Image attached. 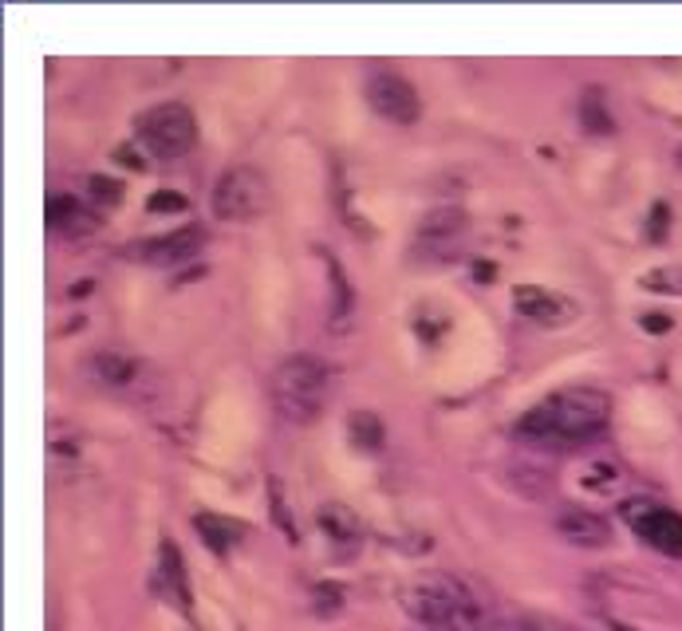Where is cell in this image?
I'll return each mask as SVG.
<instances>
[{"label": "cell", "mask_w": 682, "mask_h": 631, "mask_svg": "<svg viewBox=\"0 0 682 631\" xmlns=\"http://www.w3.org/2000/svg\"><path fill=\"white\" fill-rule=\"evenodd\" d=\"M643 328H648V332H671V316L651 312V316H643Z\"/></svg>", "instance_id": "cell-28"}, {"label": "cell", "mask_w": 682, "mask_h": 631, "mask_svg": "<svg viewBox=\"0 0 682 631\" xmlns=\"http://www.w3.org/2000/svg\"><path fill=\"white\" fill-rule=\"evenodd\" d=\"M316 521H320V529L332 536V541H336V545H355V541H359V536H363L359 517H355V513L347 510V505H339V502L320 505Z\"/></svg>", "instance_id": "cell-16"}, {"label": "cell", "mask_w": 682, "mask_h": 631, "mask_svg": "<svg viewBox=\"0 0 682 631\" xmlns=\"http://www.w3.org/2000/svg\"><path fill=\"white\" fill-rule=\"evenodd\" d=\"M206 245V229L201 225H181V229H170V234L147 237V241L135 245V260H147V265H181L201 253Z\"/></svg>", "instance_id": "cell-8"}, {"label": "cell", "mask_w": 682, "mask_h": 631, "mask_svg": "<svg viewBox=\"0 0 682 631\" xmlns=\"http://www.w3.org/2000/svg\"><path fill=\"white\" fill-rule=\"evenodd\" d=\"M139 142L155 158H181L198 142V119L186 103H158L135 119Z\"/></svg>", "instance_id": "cell-4"}, {"label": "cell", "mask_w": 682, "mask_h": 631, "mask_svg": "<svg viewBox=\"0 0 682 631\" xmlns=\"http://www.w3.org/2000/svg\"><path fill=\"white\" fill-rule=\"evenodd\" d=\"M620 466H612V462H587L584 470H580V485L592 493H615V485H620Z\"/></svg>", "instance_id": "cell-20"}, {"label": "cell", "mask_w": 682, "mask_h": 631, "mask_svg": "<svg viewBox=\"0 0 682 631\" xmlns=\"http://www.w3.org/2000/svg\"><path fill=\"white\" fill-rule=\"evenodd\" d=\"M324 265H328V280H332V308H328V316H332V324H344L347 316H352L355 293H352V285H347L344 265H339L336 257H324Z\"/></svg>", "instance_id": "cell-19"}, {"label": "cell", "mask_w": 682, "mask_h": 631, "mask_svg": "<svg viewBox=\"0 0 682 631\" xmlns=\"http://www.w3.org/2000/svg\"><path fill=\"white\" fill-rule=\"evenodd\" d=\"M666 221H671V214H666V206H655V209H651V229H648V237H651V241H663V237H666Z\"/></svg>", "instance_id": "cell-26"}, {"label": "cell", "mask_w": 682, "mask_h": 631, "mask_svg": "<svg viewBox=\"0 0 682 631\" xmlns=\"http://www.w3.org/2000/svg\"><path fill=\"white\" fill-rule=\"evenodd\" d=\"M48 225H52V234H60V237H91L99 221L87 214L71 194H52V198H48Z\"/></svg>", "instance_id": "cell-12"}, {"label": "cell", "mask_w": 682, "mask_h": 631, "mask_svg": "<svg viewBox=\"0 0 682 631\" xmlns=\"http://www.w3.org/2000/svg\"><path fill=\"white\" fill-rule=\"evenodd\" d=\"M612 418V398L596 387H569L536 403L517 423L525 442H587L596 438Z\"/></svg>", "instance_id": "cell-1"}, {"label": "cell", "mask_w": 682, "mask_h": 631, "mask_svg": "<svg viewBox=\"0 0 682 631\" xmlns=\"http://www.w3.org/2000/svg\"><path fill=\"white\" fill-rule=\"evenodd\" d=\"M466 209L458 206H442V209H431V214L418 221V241L431 245V249H446L454 237L466 234Z\"/></svg>", "instance_id": "cell-13"}, {"label": "cell", "mask_w": 682, "mask_h": 631, "mask_svg": "<svg viewBox=\"0 0 682 631\" xmlns=\"http://www.w3.org/2000/svg\"><path fill=\"white\" fill-rule=\"evenodd\" d=\"M87 372H91V379L96 383L119 391V387H130V383H135V375H139V359L127 352H111V347H103V352L91 355Z\"/></svg>", "instance_id": "cell-14"}, {"label": "cell", "mask_w": 682, "mask_h": 631, "mask_svg": "<svg viewBox=\"0 0 682 631\" xmlns=\"http://www.w3.org/2000/svg\"><path fill=\"white\" fill-rule=\"evenodd\" d=\"M505 631H576V628L556 623V620H544V615H521V620H513Z\"/></svg>", "instance_id": "cell-24"}, {"label": "cell", "mask_w": 682, "mask_h": 631, "mask_svg": "<svg viewBox=\"0 0 682 631\" xmlns=\"http://www.w3.org/2000/svg\"><path fill=\"white\" fill-rule=\"evenodd\" d=\"M580 127L587 135H615V119H612V107H607L604 91L600 87H584V96H580Z\"/></svg>", "instance_id": "cell-17"}, {"label": "cell", "mask_w": 682, "mask_h": 631, "mask_svg": "<svg viewBox=\"0 0 682 631\" xmlns=\"http://www.w3.org/2000/svg\"><path fill=\"white\" fill-rule=\"evenodd\" d=\"M115 158H122V162H127L130 170H147V158L135 155V147H119V150H115Z\"/></svg>", "instance_id": "cell-27"}, {"label": "cell", "mask_w": 682, "mask_h": 631, "mask_svg": "<svg viewBox=\"0 0 682 631\" xmlns=\"http://www.w3.org/2000/svg\"><path fill=\"white\" fill-rule=\"evenodd\" d=\"M648 293H666V296H682V265H666V268H651L640 280Z\"/></svg>", "instance_id": "cell-21"}, {"label": "cell", "mask_w": 682, "mask_h": 631, "mask_svg": "<svg viewBox=\"0 0 682 631\" xmlns=\"http://www.w3.org/2000/svg\"><path fill=\"white\" fill-rule=\"evenodd\" d=\"M178 209H186V198L174 190H158L155 198H150V214H178Z\"/></svg>", "instance_id": "cell-25"}, {"label": "cell", "mask_w": 682, "mask_h": 631, "mask_svg": "<svg viewBox=\"0 0 682 631\" xmlns=\"http://www.w3.org/2000/svg\"><path fill=\"white\" fill-rule=\"evenodd\" d=\"M556 533H561L569 545H580V549H604L607 541H612V525L587 510H561Z\"/></svg>", "instance_id": "cell-10"}, {"label": "cell", "mask_w": 682, "mask_h": 631, "mask_svg": "<svg viewBox=\"0 0 682 631\" xmlns=\"http://www.w3.org/2000/svg\"><path fill=\"white\" fill-rule=\"evenodd\" d=\"M332 395V372L316 355H288L273 372V403L296 426H308L324 415Z\"/></svg>", "instance_id": "cell-3"}, {"label": "cell", "mask_w": 682, "mask_h": 631, "mask_svg": "<svg viewBox=\"0 0 682 631\" xmlns=\"http://www.w3.org/2000/svg\"><path fill=\"white\" fill-rule=\"evenodd\" d=\"M158 580H162L166 600L190 615V580H186V561L174 541H162V549H158Z\"/></svg>", "instance_id": "cell-11"}, {"label": "cell", "mask_w": 682, "mask_h": 631, "mask_svg": "<svg viewBox=\"0 0 682 631\" xmlns=\"http://www.w3.org/2000/svg\"><path fill=\"white\" fill-rule=\"evenodd\" d=\"M513 308H517L525 321L541 324V328H561V324H569L572 316H576L572 300H564L561 293H553V288H541V285L513 288Z\"/></svg>", "instance_id": "cell-9"}, {"label": "cell", "mask_w": 682, "mask_h": 631, "mask_svg": "<svg viewBox=\"0 0 682 631\" xmlns=\"http://www.w3.org/2000/svg\"><path fill=\"white\" fill-rule=\"evenodd\" d=\"M87 190H91V198H96L99 206H119L122 201V183H115L107 174H91V178H87Z\"/></svg>", "instance_id": "cell-23"}, {"label": "cell", "mask_w": 682, "mask_h": 631, "mask_svg": "<svg viewBox=\"0 0 682 631\" xmlns=\"http://www.w3.org/2000/svg\"><path fill=\"white\" fill-rule=\"evenodd\" d=\"M406 615L426 631H493V615L449 572H426L403 589Z\"/></svg>", "instance_id": "cell-2"}, {"label": "cell", "mask_w": 682, "mask_h": 631, "mask_svg": "<svg viewBox=\"0 0 682 631\" xmlns=\"http://www.w3.org/2000/svg\"><path fill=\"white\" fill-rule=\"evenodd\" d=\"M347 438H352V446L379 454V450H383V438H387V434H383L379 415H372V411H355V415L347 418Z\"/></svg>", "instance_id": "cell-18"}, {"label": "cell", "mask_w": 682, "mask_h": 631, "mask_svg": "<svg viewBox=\"0 0 682 631\" xmlns=\"http://www.w3.org/2000/svg\"><path fill=\"white\" fill-rule=\"evenodd\" d=\"M312 612L320 615V620H332V615L344 612V589L339 584H316V592H312Z\"/></svg>", "instance_id": "cell-22"}, {"label": "cell", "mask_w": 682, "mask_h": 631, "mask_svg": "<svg viewBox=\"0 0 682 631\" xmlns=\"http://www.w3.org/2000/svg\"><path fill=\"white\" fill-rule=\"evenodd\" d=\"M367 103L387 122H395V127H411L423 115L418 91L403 76H395V71H372V79H367Z\"/></svg>", "instance_id": "cell-7"}, {"label": "cell", "mask_w": 682, "mask_h": 631, "mask_svg": "<svg viewBox=\"0 0 682 631\" xmlns=\"http://www.w3.org/2000/svg\"><path fill=\"white\" fill-rule=\"evenodd\" d=\"M268 209V183L253 166L225 170L214 186V214L221 221H253Z\"/></svg>", "instance_id": "cell-5"}, {"label": "cell", "mask_w": 682, "mask_h": 631, "mask_svg": "<svg viewBox=\"0 0 682 631\" xmlns=\"http://www.w3.org/2000/svg\"><path fill=\"white\" fill-rule=\"evenodd\" d=\"M620 517L627 521L635 533L648 541L651 549H659L663 556H682V517L655 502H623Z\"/></svg>", "instance_id": "cell-6"}, {"label": "cell", "mask_w": 682, "mask_h": 631, "mask_svg": "<svg viewBox=\"0 0 682 631\" xmlns=\"http://www.w3.org/2000/svg\"><path fill=\"white\" fill-rule=\"evenodd\" d=\"M194 529L201 533V541H206L214 553H229L234 545H241V536H245V525L234 517H221V513H198L194 517Z\"/></svg>", "instance_id": "cell-15"}]
</instances>
